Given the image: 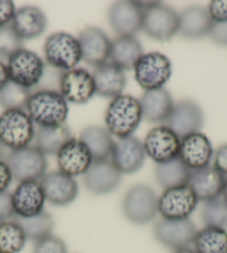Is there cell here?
I'll return each mask as SVG.
<instances>
[{
	"mask_svg": "<svg viewBox=\"0 0 227 253\" xmlns=\"http://www.w3.org/2000/svg\"><path fill=\"white\" fill-rule=\"evenodd\" d=\"M26 112L38 127L65 124L69 108L67 100L59 91L39 89L30 95Z\"/></svg>",
	"mask_w": 227,
	"mask_h": 253,
	"instance_id": "6da1fadb",
	"label": "cell"
},
{
	"mask_svg": "<svg viewBox=\"0 0 227 253\" xmlns=\"http://www.w3.org/2000/svg\"><path fill=\"white\" fill-rule=\"evenodd\" d=\"M142 120L141 102L132 95L121 94L114 98L105 113L106 129L118 139L133 136Z\"/></svg>",
	"mask_w": 227,
	"mask_h": 253,
	"instance_id": "7a4b0ae2",
	"label": "cell"
},
{
	"mask_svg": "<svg viewBox=\"0 0 227 253\" xmlns=\"http://www.w3.org/2000/svg\"><path fill=\"white\" fill-rule=\"evenodd\" d=\"M43 54L50 67L63 73L76 68L81 60L79 41L65 32L54 33L46 39Z\"/></svg>",
	"mask_w": 227,
	"mask_h": 253,
	"instance_id": "3957f363",
	"label": "cell"
},
{
	"mask_svg": "<svg viewBox=\"0 0 227 253\" xmlns=\"http://www.w3.org/2000/svg\"><path fill=\"white\" fill-rule=\"evenodd\" d=\"M35 134V124L27 112L6 110L0 114V142L10 151L29 146Z\"/></svg>",
	"mask_w": 227,
	"mask_h": 253,
	"instance_id": "277c9868",
	"label": "cell"
},
{
	"mask_svg": "<svg viewBox=\"0 0 227 253\" xmlns=\"http://www.w3.org/2000/svg\"><path fill=\"white\" fill-rule=\"evenodd\" d=\"M123 212L126 219L134 224L150 223L158 213V196L151 186L134 185L124 196Z\"/></svg>",
	"mask_w": 227,
	"mask_h": 253,
	"instance_id": "5b68a950",
	"label": "cell"
},
{
	"mask_svg": "<svg viewBox=\"0 0 227 253\" xmlns=\"http://www.w3.org/2000/svg\"><path fill=\"white\" fill-rule=\"evenodd\" d=\"M17 182L40 181L47 171L45 154L36 146H27L20 150L10 151L3 160Z\"/></svg>",
	"mask_w": 227,
	"mask_h": 253,
	"instance_id": "8992f818",
	"label": "cell"
},
{
	"mask_svg": "<svg viewBox=\"0 0 227 253\" xmlns=\"http://www.w3.org/2000/svg\"><path fill=\"white\" fill-rule=\"evenodd\" d=\"M10 82L32 90L42 81L45 75V63L34 51L21 48L7 63Z\"/></svg>",
	"mask_w": 227,
	"mask_h": 253,
	"instance_id": "52a82bcc",
	"label": "cell"
},
{
	"mask_svg": "<svg viewBox=\"0 0 227 253\" xmlns=\"http://www.w3.org/2000/svg\"><path fill=\"white\" fill-rule=\"evenodd\" d=\"M135 78L145 90L164 88L172 76V63L167 56L152 51L144 54L134 67Z\"/></svg>",
	"mask_w": 227,
	"mask_h": 253,
	"instance_id": "ba28073f",
	"label": "cell"
},
{
	"mask_svg": "<svg viewBox=\"0 0 227 253\" xmlns=\"http://www.w3.org/2000/svg\"><path fill=\"white\" fill-rule=\"evenodd\" d=\"M180 28V15L169 6L156 2L144 11L142 30L148 37L158 42H168Z\"/></svg>",
	"mask_w": 227,
	"mask_h": 253,
	"instance_id": "9c48e42d",
	"label": "cell"
},
{
	"mask_svg": "<svg viewBox=\"0 0 227 253\" xmlns=\"http://www.w3.org/2000/svg\"><path fill=\"white\" fill-rule=\"evenodd\" d=\"M198 199L189 184L164 190L158 198V213L161 219H189L197 207Z\"/></svg>",
	"mask_w": 227,
	"mask_h": 253,
	"instance_id": "30bf717a",
	"label": "cell"
},
{
	"mask_svg": "<svg viewBox=\"0 0 227 253\" xmlns=\"http://www.w3.org/2000/svg\"><path fill=\"white\" fill-rule=\"evenodd\" d=\"M144 148L156 164H163L178 158L181 138L166 125L157 126L147 133Z\"/></svg>",
	"mask_w": 227,
	"mask_h": 253,
	"instance_id": "8fae6325",
	"label": "cell"
},
{
	"mask_svg": "<svg viewBox=\"0 0 227 253\" xmlns=\"http://www.w3.org/2000/svg\"><path fill=\"white\" fill-rule=\"evenodd\" d=\"M193 221L185 220H166L160 219L154 226V235L161 246L173 249L189 248L193 244L194 238L197 233Z\"/></svg>",
	"mask_w": 227,
	"mask_h": 253,
	"instance_id": "7c38bea8",
	"label": "cell"
},
{
	"mask_svg": "<svg viewBox=\"0 0 227 253\" xmlns=\"http://www.w3.org/2000/svg\"><path fill=\"white\" fill-rule=\"evenodd\" d=\"M165 125L181 139L190 134L198 133L204 125L202 108L194 100L185 99L174 104Z\"/></svg>",
	"mask_w": 227,
	"mask_h": 253,
	"instance_id": "4fadbf2b",
	"label": "cell"
},
{
	"mask_svg": "<svg viewBox=\"0 0 227 253\" xmlns=\"http://www.w3.org/2000/svg\"><path fill=\"white\" fill-rule=\"evenodd\" d=\"M59 93L67 103L86 104L96 94L93 74L84 68H74L62 74Z\"/></svg>",
	"mask_w": 227,
	"mask_h": 253,
	"instance_id": "5bb4252c",
	"label": "cell"
},
{
	"mask_svg": "<svg viewBox=\"0 0 227 253\" xmlns=\"http://www.w3.org/2000/svg\"><path fill=\"white\" fill-rule=\"evenodd\" d=\"M121 174L112 160L94 161L87 172L82 175L84 185L90 193L104 195L112 193L119 186Z\"/></svg>",
	"mask_w": 227,
	"mask_h": 253,
	"instance_id": "9a60e30c",
	"label": "cell"
},
{
	"mask_svg": "<svg viewBox=\"0 0 227 253\" xmlns=\"http://www.w3.org/2000/svg\"><path fill=\"white\" fill-rule=\"evenodd\" d=\"M46 201L56 207H66L76 200L79 187L75 178L60 171L46 173L40 181Z\"/></svg>",
	"mask_w": 227,
	"mask_h": 253,
	"instance_id": "2e32d148",
	"label": "cell"
},
{
	"mask_svg": "<svg viewBox=\"0 0 227 253\" xmlns=\"http://www.w3.org/2000/svg\"><path fill=\"white\" fill-rule=\"evenodd\" d=\"M46 198L39 181L20 182L11 193L15 216L30 217L41 213Z\"/></svg>",
	"mask_w": 227,
	"mask_h": 253,
	"instance_id": "e0dca14e",
	"label": "cell"
},
{
	"mask_svg": "<svg viewBox=\"0 0 227 253\" xmlns=\"http://www.w3.org/2000/svg\"><path fill=\"white\" fill-rule=\"evenodd\" d=\"M93 162L88 147L79 138L72 137L57 153L59 171L73 177L84 175Z\"/></svg>",
	"mask_w": 227,
	"mask_h": 253,
	"instance_id": "ac0fdd59",
	"label": "cell"
},
{
	"mask_svg": "<svg viewBox=\"0 0 227 253\" xmlns=\"http://www.w3.org/2000/svg\"><path fill=\"white\" fill-rule=\"evenodd\" d=\"M145 156L144 144L137 137L129 136L115 141L111 160L121 174H133L142 169Z\"/></svg>",
	"mask_w": 227,
	"mask_h": 253,
	"instance_id": "d6986e66",
	"label": "cell"
},
{
	"mask_svg": "<svg viewBox=\"0 0 227 253\" xmlns=\"http://www.w3.org/2000/svg\"><path fill=\"white\" fill-rule=\"evenodd\" d=\"M214 156L212 143L203 133H194L181 139L180 158L190 171L209 167Z\"/></svg>",
	"mask_w": 227,
	"mask_h": 253,
	"instance_id": "ffe728a7",
	"label": "cell"
},
{
	"mask_svg": "<svg viewBox=\"0 0 227 253\" xmlns=\"http://www.w3.org/2000/svg\"><path fill=\"white\" fill-rule=\"evenodd\" d=\"M144 11L135 1L114 2L108 10V20L118 36H135L143 28Z\"/></svg>",
	"mask_w": 227,
	"mask_h": 253,
	"instance_id": "44dd1931",
	"label": "cell"
},
{
	"mask_svg": "<svg viewBox=\"0 0 227 253\" xmlns=\"http://www.w3.org/2000/svg\"><path fill=\"white\" fill-rule=\"evenodd\" d=\"M81 59L91 66L98 67L107 63L111 55L112 42L103 30L96 27H86L79 33Z\"/></svg>",
	"mask_w": 227,
	"mask_h": 253,
	"instance_id": "7402d4cb",
	"label": "cell"
},
{
	"mask_svg": "<svg viewBox=\"0 0 227 253\" xmlns=\"http://www.w3.org/2000/svg\"><path fill=\"white\" fill-rule=\"evenodd\" d=\"M47 23V17L40 8L25 6L16 10L11 27L21 41H30L45 33Z\"/></svg>",
	"mask_w": 227,
	"mask_h": 253,
	"instance_id": "603a6c76",
	"label": "cell"
},
{
	"mask_svg": "<svg viewBox=\"0 0 227 253\" xmlns=\"http://www.w3.org/2000/svg\"><path fill=\"white\" fill-rule=\"evenodd\" d=\"M224 183L225 176L209 165L207 168L190 171L187 184L194 191L198 201L207 202L222 195Z\"/></svg>",
	"mask_w": 227,
	"mask_h": 253,
	"instance_id": "cb8c5ba5",
	"label": "cell"
},
{
	"mask_svg": "<svg viewBox=\"0 0 227 253\" xmlns=\"http://www.w3.org/2000/svg\"><path fill=\"white\" fill-rule=\"evenodd\" d=\"M96 94L106 98H116L121 95L126 86V76L113 63H105L95 67L93 73Z\"/></svg>",
	"mask_w": 227,
	"mask_h": 253,
	"instance_id": "d4e9b609",
	"label": "cell"
},
{
	"mask_svg": "<svg viewBox=\"0 0 227 253\" xmlns=\"http://www.w3.org/2000/svg\"><path fill=\"white\" fill-rule=\"evenodd\" d=\"M213 24L207 9L200 6L187 7L180 14L178 34L186 39L196 41L207 36Z\"/></svg>",
	"mask_w": 227,
	"mask_h": 253,
	"instance_id": "484cf974",
	"label": "cell"
},
{
	"mask_svg": "<svg viewBox=\"0 0 227 253\" xmlns=\"http://www.w3.org/2000/svg\"><path fill=\"white\" fill-rule=\"evenodd\" d=\"M139 102L143 119L150 123H165L174 107L172 96L165 88L145 90Z\"/></svg>",
	"mask_w": 227,
	"mask_h": 253,
	"instance_id": "4316f807",
	"label": "cell"
},
{
	"mask_svg": "<svg viewBox=\"0 0 227 253\" xmlns=\"http://www.w3.org/2000/svg\"><path fill=\"white\" fill-rule=\"evenodd\" d=\"M144 55L143 46L135 36H118L112 42L111 55L112 63L121 71L134 69L135 65Z\"/></svg>",
	"mask_w": 227,
	"mask_h": 253,
	"instance_id": "83f0119b",
	"label": "cell"
},
{
	"mask_svg": "<svg viewBox=\"0 0 227 253\" xmlns=\"http://www.w3.org/2000/svg\"><path fill=\"white\" fill-rule=\"evenodd\" d=\"M79 139L88 147L94 161H103L111 158L115 141L106 128L100 126H88L82 129Z\"/></svg>",
	"mask_w": 227,
	"mask_h": 253,
	"instance_id": "f1b7e54d",
	"label": "cell"
},
{
	"mask_svg": "<svg viewBox=\"0 0 227 253\" xmlns=\"http://www.w3.org/2000/svg\"><path fill=\"white\" fill-rule=\"evenodd\" d=\"M71 138V129L66 124L49 126V127H38L35 134L36 147L45 155H57L60 148Z\"/></svg>",
	"mask_w": 227,
	"mask_h": 253,
	"instance_id": "f546056e",
	"label": "cell"
},
{
	"mask_svg": "<svg viewBox=\"0 0 227 253\" xmlns=\"http://www.w3.org/2000/svg\"><path fill=\"white\" fill-rule=\"evenodd\" d=\"M189 175L190 169L183 163L180 158L163 164H157L155 169L156 181L164 190L186 185L189 183Z\"/></svg>",
	"mask_w": 227,
	"mask_h": 253,
	"instance_id": "4dcf8cb0",
	"label": "cell"
},
{
	"mask_svg": "<svg viewBox=\"0 0 227 253\" xmlns=\"http://www.w3.org/2000/svg\"><path fill=\"white\" fill-rule=\"evenodd\" d=\"M193 246L196 253H227V230L205 226L197 231Z\"/></svg>",
	"mask_w": 227,
	"mask_h": 253,
	"instance_id": "1f68e13d",
	"label": "cell"
},
{
	"mask_svg": "<svg viewBox=\"0 0 227 253\" xmlns=\"http://www.w3.org/2000/svg\"><path fill=\"white\" fill-rule=\"evenodd\" d=\"M14 219L18 222L21 228H23L26 237L29 240H33L35 242L40 241L52 234L55 222L52 216L45 211H42L39 214L30 217H17Z\"/></svg>",
	"mask_w": 227,
	"mask_h": 253,
	"instance_id": "d6a6232c",
	"label": "cell"
},
{
	"mask_svg": "<svg viewBox=\"0 0 227 253\" xmlns=\"http://www.w3.org/2000/svg\"><path fill=\"white\" fill-rule=\"evenodd\" d=\"M26 241L27 237L15 219L0 223V253H19Z\"/></svg>",
	"mask_w": 227,
	"mask_h": 253,
	"instance_id": "836d02e7",
	"label": "cell"
},
{
	"mask_svg": "<svg viewBox=\"0 0 227 253\" xmlns=\"http://www.w3.org/2000/svg\"><path fill=\"white\" fill-rule=\"evenodd\" d=\"M202 221L205 226L227 229V201L222 195L204 202Z\"/></svg>",
	"mask_w": 227,
	"mask_h": 253,
	"instance_id": "e575fe53",
	"label": "cell"
},
{
	"mask_svg": "<svg viewBox=\"0 0 227 253\" xmlns=\"http://www.w3.org/2000/svg\"><path fill=\"white\" fill-rule=\"evenodd\" d=\"M33 91L9 82L0 90V105L6 110H26Z\"/></svg>",
	"mask_w": 227,
	"mask_h": 253,
	"instance_id": "d590c367",
	"label": "cell"
},
{
	"mask_svg": "<svg viewBox=\"0 0 227 253\" xmlns=\"http://www.w3.org/2000/svg\"><path fill=\"white\" fill-rule=\"evenodd\" d=\"M23 48V41L16 34L11 25L0 27V57L9 59Z\"/></svg>",
	"mask_w": 227,
	"mask_h": 253,
	"instance_id": "8d00e7d4",
	"label": "cell"
},
{
	"mask_svg": "<svg viewBox=\"0 0 227 253\" xmlns=\"http://www.w3.org/2000/svg\"><path fill=\"white\" fill-rule=\"evenodd\" d=\"M33 253H67V246L63 239L51 234L36 242Z\"/></svg>",
	"mask_w": 227,
	"mask_h": 253,
	"instance_id": "74e56055",
	"label": "cell"
},
{
	"mask_svg": "<svg viewBox=\"0 0 227 253\" xmlns=\"http://www.w3.org/2000/svg\"><path fill=\"white\" fill-rule=\"evenodd\" d=\"M207 11L214 24L227 23V0H213Z\"/></svg>",
	"mask_w": 227,
	"mask_h": 253,
	"instance_id": "f35d334b",
	"label": "cell"
},
{
	"mask_svg": "<svg viewBox=\"0 0 227 253\" xmlns=\"http://www.w3.org/2000/svg\"><path fill=\"white\" fill-rule=\"evenodd\" d=\"M16 14V6L10 0H0V27L9 25Z\"/></svg>",
	"mask_w": 227,
	"mask_h": 253,
	"instance_id": "ab89813d",
	"label": "cell"
},
{
	"mask_svg": "<svg viewBox=\"0 0 227 253\" xmlns=\"http://www.w3.org/2000/svg\"><path fill=\"white\" fill-rule=\"evenodd\" d=\"M15 216L11 203V194L9 192L0 193V223L8 221Z\"/></svg>",
	"mask_w": 227,
	"mask_h": 253,
	"instance_id": "60d3db41",
	"label": "cell"
},
{
	"mask_svg": "<svg viewBox=\"0 0 227 253\" xmlns=\"http://www.w3.org/2000/svg\"><path fill=\"white\" fill-rule=\"evenodd\" d=\"M213 168L222 175H227V144L220 146L213 156Z\"/></svg>",
	"mask_w": 227,
	"mask_h": 253,
	"instance_id": "b9f144b4",
	"label": "cell"
},
{
	"mask_svg": "<svg viewBox=\"0 0 227 253\" xmlns=\"http://www.w3.org/2000/svg\"><path fill=\"white\" fill-rule=\"evenodd\" d=\"M208 36L212 41L222 46H227V23L213 24Z\"/></svg>",
	"mask_w": 227,
	"mask_h": 253,
	"instance_id": "7bdbcfd3",
	"label": "cell"
},
{
	"mask_svg": "<svg viewBox=\"0 0 227 253\" xmlns=\"http://www.w3.org/2000/svg\"><path fill=\"white\" fill-rule=\"evenodd\" d=\"M12 180L14 178H12L9 167H8L5 161L0 160V193L7 192Z\"/></svg>",
	"mask_w": 227,
	"mask_h": 253,
	"instance_id": "ee69618b",
	"label": "cell"
},
{
	"mask_svg": "<svg viewBox=\"0 0 227 253\" xmlns=\"http://www.w3.org/2000/svg\"><path fill=\"white\" fill-rule=\"evenodd\" d=\"M9 82L10 80L9 74H8L7 65L3 64L1 60H0V90H1Z\"/></svg>",
	"mask_w": 227,
	"mask_h": 253,
	"instance_id": "f6af8a7d",
	"label": "cell"
},
{
	"mask_svg": "<svg viewBox=\"0 0 227 253\" xmlns=\"http://www.w3.org/2000/svg\"><path fill=\"white\" fill-rule=\"evenodd\" d=\"M173 253H196V252L194 249L184 248V249H180V250H175Z\"/></svg>",
	"mask_w": 227,
	"mask_h": 253,
	"instance_id": "bcb514c9",
	"label": "cell"
},
{
	"mask_svg": "<svg viewBox=\"0 0 227 253\" xmlns=\"http://www.w3.org/2000/svg\"><path fill=\"white\" fill-rule=\"evenodd\" d=\"M222 196L227 201V177L225 178V183H224V187H223Z\"/></svg>",
	"mask_w": 227,
	"mask_h": 253,
	"instance_id": "7dc6e473",
	"label": "cell"
},
{
	"mask_svg": "<svg viewBox=\"0 0 227 253\" xmlns=\"http://www.w3.org/2000/svg\"><path fill=\"white\" fill-rule=\"evenodd\" d=\"M5 146L2 145V143L0 142V160H2L3 156H5Z\"/></svg>",
	"mask_w": 227,
	"mask_h": 253,
	"instance_id": "c3c4849f",
	"label": "cell"
}]
</instances>
